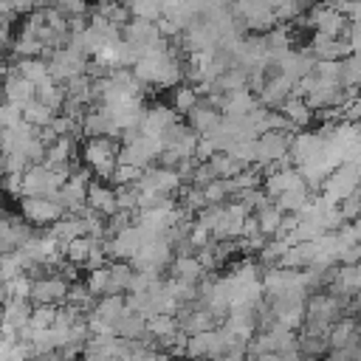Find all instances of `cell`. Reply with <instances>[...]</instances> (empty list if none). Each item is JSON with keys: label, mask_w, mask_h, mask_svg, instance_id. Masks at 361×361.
Returning <instances> with one entry per match:
<instances>
[{"label": "cell", "mask_w": 361, "mask_h": 361, "mask_svg": "<svg viewBox=\"0 0 361 361\" xmlns=\"http://www.w3.org/2000/svg\"><path fill=\"white\" fill-rule=\"evenodd\" d=\"M133 279V268L130 262H107V293L104 296H124Z\"/></svg>", "instance_id": "e0dca14e"}, {"label": "cell", "mask_w": 361, "mask_h": 361, "mask_svg": "<svg viewBox=\"0 0 361 361\" xmlns=\"http://www.w3.org/2000/svg\"><path fill=\"white\" fill-rule=\"evenodd\" d=\"M6 71H8V65H6V59L0 56V85H3V76H6Z\"/></svg>", "instance_id": "7bdbcfd3"}, {"label": "cell", "mask_w": 361, "mask_h": 361, "mask_svg": "<svg viewBox=\"0 0 361 361\" xmlns=\"http://www.w3.org/2000/svg\"><path fill=\"white\" fill-rule=\"evenodd\" d=\"M65 183L62 175H56L54 169H48L45 164L28 166L23 172V186H20V197H48L54 203H59V186Z\"/></svg>", "instance_id": "7a4b0ae2"}, {"label": "cell", "mask_w": 361, "mask_h": 361, "mask_svg": "<svg viewBox=\"0 0 361 361\" xmlns=\"http://www.w3.org/2000/svg\"><path fill=\"white\" fill-rule=\"evenodd\" d=\"M226 155H228L234 164H240L243 169H248V166L257 164V141H234Z\"/></svg>", "instance_id": "d4e9b609"}, {"label": "cell", "mask_w": 361, "mask_h": 361, "mask_svg": "<svg viewBox=\"0 0 361 361\" xmlns=\"http://www.w3.org/2000/svg\"><path fill=\"white\" fill-rule=\"evenodd\" d=\"M65 302L73 305V307L82 310V313H90L96 296H90V290L85 288V282H71V285H68V296H65Z\"/></svg>", "instance_id": "4316f807"}, {"label": "cell", "mask_w": 361, "mask_h": 361, "mask_svg": "<svg viewBox=\"0 0 361 361\" xmlns=\"http://www.w3.org/2000/svg\"><path fill=\"white\" fill-rule=\"evenodd\" d=\"M65 20H73V17H87L90 14V6H85V3H76V0H65V3H56L54 6Z\"/></svg>", "instance_id": "ab89813d"}, {"label": "cell", "mask_w": 361, "mask_h": 361, "mask_svg": "<svg viewBox=\"0 0 361 361\" xmlns=\"http://www.w3.org/2000/svg\"><path fill=\"white\" fill-rule=\"evenodd\" d=\"M54 116H56V113H51V110H48L42 102H37V99H31V102L23 107V121H25V124H31L34 130L48 127Z\"/></svg>", "instance_id": "cb8c5ba5"}, {"label": "cell", "mask_w": 361, "mask_h": 361, "mask_svg": "<svg viewBox=\"0 0 361 361\" xmlns=\"http://www.w3.org/2000/svg\"><path fill=\"white\" fill-rule=\"evenodd\" d=\"M178 121H180V116H178L169 104L152 102V104H147V110H144V118H141V124H138V133H141V135L161 138V133L169 130V127L178 124Z\"/></svg>", "instance_id": "5b68a950"}, {"label": "cell", "mask_w": 361, "mask_h": 361, "mask_svg": "<svg viewBox=\"0 0 361 361\" xmlns=\"http://www.w3.org/2000/svg\"><path fill=\"white\" fill-rule=\"evenodd\" d=\"M336 240H338V251L341 248H350V245H361V226H358V220L341 223L336 228Z\"/></svg>", "instance_id": "4dcf8cb0"}, {"label": "cell", "mask_w": 361, "mask_h": 361, "mask_svg": "<svg viewBox=\"0 0 361 361\" xmlns=\"http://www.w3.org/2000/svg\"><path fill=\"white\" fill-rule=\"evenodd\" d=\"M0 166H3V152H0Z\"/></svg>", "instance_id": "f6af8a7d"}, {"label": "cell", "mask_w": 361, "mask_h": 361, "mask_svg": "<svg viewBox=\"0 0 361 361\" xmlns=\"http://www.w3.org/2000/svg\"><path fill=\"white\" fill-rule=\"evenodd\" d=\"M259 102L251 90H234V93H223L220 102V116H245L248 110H254Z\"/></svg>", "instance_id": "9a60e30c"}, {"label": "cell", "mask_w": 361, "mask_h": 361, "mask_svg": "<svg viewBox=\"0 0 361 361\" xmlns=\"http://www.w3.org/2000/svg\"><path fill=\"white\" fill-rule=\"evenodd\" d=\"M87 254H90V240L87 237H76L65 245V262H71L76 268H82L87 262Z\"/></svg>", "instance_id": "f1b7e54d"}, {"label": "cell", "mask_w": 361, "mask_h": 361, "mask_svg": "<svg viewBox=\"0 0 361 361\" xmlns=\"http://www.w3.org/2000/svg\"><path fill=\"white\" fill-rule=\"evenodd\" d=\"M31 307H34V305H31L28 299H6V302L0 305V322L8 324V327H14V330L20 333L23 327H28Z\"/></svg>", "instance_id": "7c38bea8"}, {"label": "cell", "mask_w": 361, "mask_h": 361, "mask_svg": "<svg viewBox=\"0 0 361 361\" xmlns=\"http://www.w3.org/2000/svg\"><path fill=\"white\" fill-rule=\"evenodd\" d=\"M0 104H3V85H0Z\"/></svg>", "instance_id": "ee69618b"}, {"label": "cell", "mask_w": 361, "mask_h": 361, "mask_svg": "<svg viewBox=\"0 0 361 361\" xmlns=\"http://www.w3.org/2000/svg\"><path fill=\"white\" fill-rule=\"evenodd\" d=\"M288 144L290 135L288 133H262L257 138V166H276L282 158H288Z\"/></svg>", "instance_id": "52a82bcc"}, {"label": "cell", "mask_w": 361, "mask_h": 361, "mask_svg": "<svg viewBox=\"0 0 361 361\" xmlns=\"http://www.w3.org/2000/svg\"><path fill=\"white\" fill-rule=\"evenodd\" d=\"M358 178H361L358 164H341V166H336V169L322 180L319 195H322L327 203L338 206L344 197H350V195L358 192Z\"/></svg>", "instance_id": "3957f363"}, {"label": "cell", "mask_w": 361, "mask_h": 361, "mask_svg": "<svg viewBox=\"0 0 361 361\" xmlns=\"http://www.w3.org/2000/svg\"><path fill=\"white\" fill-rule=\"evenodd\" d=\"M206 206H223L228 200V192H226V183L223 180H209L203 189H200Z\"/></svg>", "instance_id": "d590c367"}, {"label": "cell", "mask_w": 361, "mask_h": 361, "mask_svg": "<svg viewBox=\"0 0 361 361\" xmlns=\"http://www.w3.org/2000/svg\"><path fill=\"white\" fill-rule=\"evenodd\" d=\"M116 152H118V141L110 138H87L79 149V161L93 172L96 180L107 183L113 178L116 169Z\"/></svg>", "instance_id": "6da1fadb"}, {"label": "cell", "mask_w": 361, "mask_h": 361, "mask_svg": "<svg viewBox=\"0 0 361 361\" xmlns=\"http://www.w3.org/2000/svg\"><path fill=\"white\" fill-rule=\"evenodd\" d=\"M358 257H361V245L341 248L338 251V265H358Z\"/></svg>", "instance_id": "b9f144b4"}, {"label": "cell", "mask_w": 361, "mask_h": 361, "mask_svg": "<svg viewBox=\"0 0 361 361\" xmlns=\"http://www.w3.org/2000/svg\"><path fill=\"white\" fill-rule=\"evenodd\" d=\"M20 186H23V175H0V189L17 200H20Z\"/></svg>", "instance_id": "60d3db41"}, {"label": "cell", "mask_w": 361, "mask_h": 361, "mask_svg": "<svg viewBox=\"0 0 361 361\" xmlns=\"http://www.w3.org/2000/svg\"><path fill=\"white\" fill-rule=\"evenodd\" d=\"M327 350H344L350 344H358V324H355V316H341L338 322L330 324L327 336Z\"/></svg>", "instance_id": "30bf717a"}, {"label": "cell", "mask_w": 361, "mask_h": 361, "mask_svg": "<svg viewBox=\"0 0 361 361\" xmlns=\"http://www.w3.org/2000/svg\"><path fill=\"white\" fill-rule=\"evenodd\" d=\"M85 288L90 290V296H104L107 293V265L104 268H93V271H87V276H85Z\"/></svg>", "instance_id": "836d02e7"}, {"label": "cell", "mask_w": 361, "mask_h": 361, "mask_svg": "<svg viewBox=\"0 0 361 361\" xmlns=\"http://www.w3.org/2000/svg\"><path fill=\"white\" fill-rule=\"evenodd\" d=\"M251 214H254V220H257L259 234H265L268 240L276 237L279 223H282V212H279L274 203H268V206H262V209H257V212H251Z\"/></svg>", "instance_id": "44dd1931"}, {"label": "cell", "mask_w": 361, "mask_h": 361, "mask_svg": "<svg viewBox=\"0 0 361 361\" xmlns=\"http://www.w3.org/2000/svg\"><path fill=\"white\" fill-rule=\"evenodd\" d=\"M90 313H93L96 319L107 322V324H116V322L127 313V307H124V296H99V299L93 302Z\"/></svg>", "instance_id": "ac0fdd59"}, {"label": "cell", "mask_w": 361, "mask_h": 361, "mask_svg": "<svg viewBox=\"0 0 361 361\" xmlns=\"http://www.w3.org/2000/svg\"><path fill=\"white\" fill-rule=\"evenodd\" d=\"M85 203L87 209H93L96 214H102L104 220L110 214H116V195H113V186L110 183H102V180H90L87 183V195H85Z\"/></svg>", "instance_id": "9c48e42d"}, {"label": "cell", "mask_w": 361, "mask_h": 361, "mask_svg": "<svg viewBox=\"0 0 361 361\" xmlns=\"http://www.w3.org/2000/svg\"><path fill=\"white\" fill-rule=\"evenodd\" d=\"M48 234L65 248L71 240H76V237H85V228H82V220L79 217H73V214H65L62 220H56L54 226H48Z\"/></svg>", "instance_id": "d6986e66"}, {"label": "cell", "mask_w": 361, "mask_h": 361, "mask_svg": "<svg viewBox=\"0 0 361 361\" xmlns=\"http://www.w3.org/2000/svg\"><path fill=\"white\" fill-rule=\"evenodd\" d=\"M147 333L161 344V341H166L169 336H175L178 333V322H175V316H149L147 319Z\"/></svg>", "instance_id": "603a6c76"}, {"label": "cell", "mask_w": 361, "mask_h": 361, "mask_svg": "<svg viewBox=\"0 0 361 361\" xmlns=\"http://www.w3.org/2000/svg\"><path fill=\"white\" fill-rule=\"evenodd\" d=\"M54 316H56V307L54 305H34L31 307V316H28V327L31 330H48L54 324Z\"/></svg>", "instance_id": "f546056e"}, {"label": "cell", "mask_w": 361, "mask_h": 361, "mask_svg": "<svg viewBox=\"0 0 361 361\" xmlns=\"http://www.w3.org/2000/svg\"><path fill=\"white\" fill-rule=\"evenodd\" d=\"M169 268H172V274H169L172 279H180V282H189V285H197V282L206 276L203 268L197 265L195 254H192V257H175Z\"/></svg>", "instance_id": "ffe728a7"}, {"label": "cell", "mask_w": 361, "mask_h": 361, "mask_svg": "<svg viewBox=\"0 0 361 361\" xmlns=\"http://www.w3.org/2000/svg\"><path fill=\"white\" fill-rule=\"evenodd\" d=\"M310 195H313V192H310V189H307V186L299 180L296 186H290L288 192H282L279 197H274L271 203H274V206H276L282 214H299V212H302V206L310 200Z\"/></svg>", "instance_id": "4fadbf2b"}, {"label": "cell", "mask_w": 361, "mask_h": 361, "mask_svg": "<svg viewBox=\"0 0 361 361\" xmlns=\"http://www.w3.org/2000/svg\"><path fill=\"white\" fill-rule=\"evenodd\" d=\"M20 124H23V110H20L17 104L3 102V104H0V127H3V130H14V127H20Z\"/></svg>", "instance_id": "74e56055"}, {"label": "cell", "mask_w": 361, "mask_h": 361, "mask_svg": "<svg viewBox=\"0 0 361 361\" xmlns=\"http://www.w3.org/2000/svg\"><path fill=\"white\" fill-rule=\"evenodd\" d=\"M31 285H34V279H31L28 274L14 276L11 282H6V285H3L6 299H28V296H31Z\"/></svg>", "instance_id": "1f68e13d"}, {"label": "cell", "mask_w": 361, "mask_h": 361, "mask_svg": "<svg viewBox=\"0 0 361 361\" xmlns=\"http://www.w3.org/2000/svg\"><path fill=\"white\" fill-rule=\"evenodd\" d=\"M206 164H209V169H212V175H214L217 180H228V178H234V175L243 169V166H240V164H234L226 152H214Z\"/></svg>", "instance_id": "484cf974"}, {"label": "cell", "mask_w": 361, "mask_h": 361, "mask_svg": "<svg viewBox=\"0 0 361 361\" xmlns=\"http://www.w3.org/2000/svg\"><path fill=\"white\" fill-rule=\"evenodd\" d=\"M65 296H68V282L62 276H56V274H45V276L34 279L28 302L31 305H54V307H59L65 302Z\"/></svg>", "instance_id": "8992f818"}, {"label": "cell", "mask_w": 361, "mask_h": 361, "mask_svg": "<svg viewBox=\"0 0 361 361\" xmlns=\"http://www.w3.org/2000/svg\"><path fill=\"white\" fill-rule=\"evenodd\" d=\"M133 20H144V23H155L161 17V3H130L127 6Z\"/></svg>", "instance_id": "e575fe53"}, {"label": "cell", "mask_w": 361, "mask_h": 361, "mask_svg": "<svg viewBox=\"0 0 361 361\" xmlns=\"http://www.w3.org/2000/svg\"><path fill=\"white\" fill-rule=\"evenodd\" d=\"M138 178H141V169L116 164V169H113V178H110V180H113V189H116V186H133Z\"/></svg>", "instance_id": "f35d334b"}, {"label": "cell", "mask_w": 361, "mask_h": 361, "mask_svg": "<svg viewBox=\"0 0 361 361\" xmlns=\"http://www.w3.org/2000/svg\"><path fill=\"white\" fill-rule=\"evenodd\" d=\"M197 104V93L189 87V85H178V87H172V110L178 113V116H186L192 107Z\"/></svg>", "instance_id": "83f0119b"}, {"label": "cell", "mask_w": 361, "mask_h": 361, "mask_svg": "<svg viewBox=\"0 0 361 361\" xmlns=\"http://www.w3.org/2000/svg\"><path fill=\"white\" fill-rule=\"evenodd\" d=\"M11 71H17L25 82H31L34 87H39L42 82H48V62L42 56H31V59H14V65H8Z\"/></svg>", "instance_id": "5bb4252c"}, {"label": "cell", "mask_w": 361, "mask_h": 361, "mask_svg": "<svg viewBox=\"0 0 361 361\" xmlns=\"http://www.w3.org/2000/svg\"><path fill=\"white\" fill-rule=\"evenodd\" d=\"M279 113H282L296 130H307L310 121H313V110H310V107L305 104V99H299V96H288V99L282 102Z\"/></svg>", "instance_id": "2e32d148"}, {"label": "cell", "mask_w": 361, "mask_h": 361, "mask_svg": "<svg viewBox=\"0 0 361 361\" xmlns=\"http://www.w3.org/2000/svg\"><path fill=\"white\" fill-rule=\"evenodd\" d=\"M327 353V341L319 338V336H299V355H307V358H319Z\"/></svg>", "instance_id": "8d00e7d4"}, {"label": "cell", "mask_w": 361, "mask_h": 361, "mask_svg": "<svg viewBox=\"0 0 361 361\" xmlns=\"http://www.w3.org/2000/svg\"><path fill=\"white\" fill-rule=\"evenodd\" d=\"M34 93H37V87L31 85V82H25L17 71H6V76H3V102H8V104H17L20 110L34 99Z\"/></svg>", "instance_id": "ba28073f"}, {"label": "cell", "mask_w": 361, "mask_h": 361, "mask_svg": "<svg viewBox=\"0 0 361 361\" xmlns=\"http://www.w3.org/2000/svg\"><path fill=\"white\" fill-rule=\"evenodd\" d=\"M113 195H116V209H118V212H130V214L138 212V195H135V186H116Z\"/></svg>", "instance_id": "d6a6232c"}, {"label": "cell", "mask_w": 361, "mask_h": 361, "mask_svg": "<svg viewBox=\"0 0 361 361\" xmlns=\"http://www.w3.org/2000/svg\"><path fill=\"white\" fill-rule=\"evenodd\" d=\"M217 124H220V113L212 110L209 104H203L200 99H197V104L186 113V127H189L195 135H206V133L214 130Z\"/></svg>", "instance_id": "8fae6325"}, {"label": "cell", "mask_w": 361, "mask_h": 361, "mask_svg": "<svg viewBox=\"0 0 361 361\" xmlns=\"http://www.w3.org/2000/svg\"><path fill=\"white\" fill-rule=\"evenodd\" d=\"M34 99H37V102H42L51 113H59V110H62V104H65V90L48 79V82H42V85L37 87Z\"/></svg>", "instance_id": "7402d4cb"}, {"label": "cell", "mask_w": 361, "mask_h": 361, "mask_svg": "<svg viewBox=\"0 0 361 361\" xmlns=\"http://www.w3.org/2000/svg\"><path fill=\"white\" fill-rule=\"evenodd\" d=\"M20 212L28 226H42V228L65 217V209L48 197H20Z\"/></svg>", "instance_id": "277c9868"}, {"label": "cell", "mask_w": 361, "mask_h": 361, "mask_svg": "<svg viewBox=\"0 0 361 361\" xmlns=\"http://www.w3.org/2000/svg\"><path fill=\"white\" fill-rule=\"evenodd\" d=\"M0 23H3V17H0Z\"/></svg>", "instance_id": "bcb514c9"}]
</instances>
